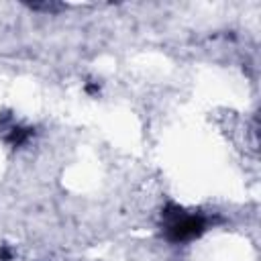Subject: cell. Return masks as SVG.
I'll return each instance as SVG.
<instances>
[{
	"label": "cell",
	"mask_w": 261,
	"mask_h": 261,
	"mask_svg": "<svg viewBox=\"0 0 261 261\" xmlns=\"http://www.w3.org/2000/svg\"><path fill=\"white\" fill-rule=\"evenodd\" d=\"M179 212H175L173 216L167 214L169 216L167 226H165L167 239L171 243H184V241H192V239L200 237L206 228V220L196 214H179Z\"/></svg>",
	"instance_id": "6da1fadb"
}]
</instances>
